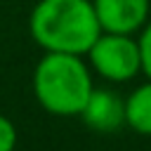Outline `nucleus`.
<instances>
[{"mask_svg":"<svg viewBox=\"0 0 151 151\" xmlns=\"http://www.w3.org/2000/svg\"><path fill=\"white\" fill-rule=\"evenodd\" d=\"M137 40H139V52H142V71L151 80V21L144 26V31Z\"/></svg>","mask_w":151,"mask_h":151,"instance_id":"8","label":"nucleus"},{"mask_svg":"<svg viewBox=\"0 0 151 151\" xmlns=\"http://www.w3.org/2000/svg\"><path fill=\"white\" fill-rule=\"evenodd\" d=\"M17 146V127L14 123L0 113V151H14Z\"/></svg>","mask_w":151,"mask_h":151,"instance_id":"7","label":"nucleus"},{"mask_svg":"<svg viewBox=\"0 0 151 151\" xmlns=\"http://www.w3.org/2000/svg\"><path fill=\"white\" fill-rule=\"evenodd\" d=\"M101 31L134 33L149 21V0H92Z\"/></svg>","mask_w":151,"mask_h":151,"instance_id":"4","label":"nucleus"},{"mask_svg":"<svg viewBox=\"0 0 151 151\" xmlns=\"http://www.w3.org/2000/svg\"><path fill=\"white\" fill-rule=\"evenodd\" d=\"M92 90V73L80 54L45 52L33 71L35 99L54 116H80Z\"/></svg>","mask_w":151,"mask_h":151,"instance_id":"2","label":"nucleus"},{"mask_svg":"<svg viewBox=\"0 0 151 151\" xmlns=\"http://www.w3.org/2000/svg\"><path fill=\"white\" fill-rule=\"evenodd\" d=\"M125 123L134 132L151 137V80L125 99Z\"/></svg>","mask_w":151,"mask_h":151,"instance_id":"6","label":"nucleus"},{"mask_svg":"<svg viewBox=\"0 0 151 151\" xmlns=\"http://www.w3.org/2000/svg\"><path fill=\"white\" fill-rule=\"evenodd\" d=\"M85 57H87L90 66L111 83L132 80L142 71L139 40H134L132 33L101 31V35L94 40V45L87 50Z\"/></svg>","mask_w":151,"mask_h":151,"instance_id":"3","label":"nucleus"},{"mask_svg":"<svg viewBox=\"0 0 151 151\" xmlns=\"http://www.w3.org/2000/svg\"><path fill=\"white\" fill-rule=\"evenodd\" d=\"M28 31L45 52L80 57L101 35L92 0H38L28 17Z\"/></svg>","mask_w":151,"mask_h":151,"instance_id":"1","label":"nucleus"},{"mask_svg":"<svg viewBox=\"0 0 151 151\" xmlns=\"http://www.w3.org/2000/svg\"><path fill=\"white\" fill-rule=\"evenodd\" d=\"M80 118L94 132H113L125 123V101L111 90H92Z\"/></svg>","mask_w":151,"mask_h":151,"instance_id":"5","label":"nucleus"}]
</instances>
